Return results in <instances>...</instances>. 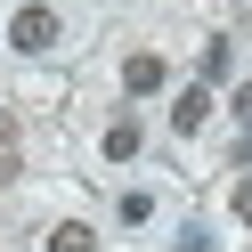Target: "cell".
Masks as SVG:
<instances>
[{"label": "cell", "instance_id": "cell-1", "mask_svg": "<svg viewBox=\"0 0 252 252\" xmlns=\"http://www.w3.org/2000/svg\"><path fill=\"white\" fill-rule=\"evenodd\" d=\"M8 41H17L25 57H41V49H49V41H57V17H49V8H41V0H33V8H17V17H8Z\"/></svg>", "mask_w": 252, "mask_h": 252}, {"label": "cell", "instance_id": "cell-2", "mask_svg": "<svg viewBox=\"0 0 252 252\" xmlns=\"http://www.w3.org/2000/svg\"><path fill=\"white\" fill-rule=\"evenodd\" d=\"M212 122V90H187L179 106H171V130H203Z\"/></svg>", "mask_w": 252, "mask_h": 252}, {"label": "cell", "instance_id": "cell-3", "mask_svg": "<svg viewBox=\"0 0 252 252\" xmlns=\"http://www.w3.org/2000/svg\"><path fill=\"white\" fill-rule=\"evenodd\" d=\"M122 90H130V98L163 90V57H130V65H122Z\"/></svg>", "mask_w": 252, "mask_h": 252}, {"label": "cell", "instance_id": "cell-4", "mask_svg": "<svg viewBox=\"0 0 252 252\" xmlns=\"http://www.w3.org/2000/svg\"><path fill=\"white\" fill-rule=\"evenodd\" d=\"M49 252H98V236H90L82 220H65V228H49Z\"/></svg>", "mask_w": 252, "mask_h": 252}, {"label": "cell", "instance_id": "cell-5", "mask_svg": "<svg viewBox=\"0 0 252 252\" xmlns=\"http://www.w3.org/2000/svg\"><path fill=\"white\" fill-rule=\"evenodd\" d=\"M138 155V122H114V130H106V163H130Z\"/></svg>", "mask_w": 252, "mask_h": 252}, {"label": "cell", "instance_id": "cell-6", "mask_svg": "<svg viewBox=\"0 0 252 252\" xmlns=\"http://www.w3.org/2000/svg\"><path fill=\"white\" fill-rule=\"evenodd\" d=\"M212 82H228V41H212V49H203V90Z\"/></svg>", "mask_w": 252, "mask_h": 252}, {"label": "cell", "instance_id": "cell-7", "mask_svg": "<svg viewBox=\"0 0 252 252\" xmlns=\"http://www.w3.org/2000/svg\"><path fill=\"white\" fill-rule=\"evenodd\" d=\"M236 122H244V130H252V82L236 90Z\"/></svg>", "mask_w": 252, "mask_h": 252}, {"label": "cell", "instance_id": "cell-8", "mask_svg": "<svg viewBox=\"0 0 252 252\" xmlns=\"http://www.w3.org/2000/svg\"><path fill=\"white\" fill-rule=\"evenodd\" d=\"M236 220H252V179H244V187H236Z\"/></svg>", "mask_w": 252, "mask_h": 252}]
</instances>
